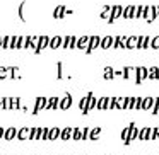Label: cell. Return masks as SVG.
Masks as SVG:
<instances>
[{
	"mask_svg": "<svg viewBox=\"0 0 159 155\" xmlns=\"http://www.w3.org/2000/svg\"><path fill=\"white\" fill-rule=\"evenodd\" d=\"M108 99L110 97H101V99H98V102H96L98 109H108Z\"/></svg>",
	"mask_w": 159,
	"mask_h": 155,
	"instance_id": "484cf974",
	"label": "cell"
},
{
	"mask_svg": "<svg viewBox=\"0 0 159 155\" xmlns=\"http://www.w3.org/2000/svg\"><path fill=\"white\" fill-rule=\"evenodd\" d=\"M142 41H144V36H137V45H135L137 50H142Z\"/></svg>",
	"mask_w": 159,
	"mask_h": 155,
	"instance_id": "ee69618b",
	"label": "cell"
},
{
	"mask_svg": "<svg viewBox=\"0 0 159 155\" xmlns=\"http://www.w3.org/2000/svg\"><path fill=\"white\" fill-rule=\"evenodd\" d=\"M4 109H11V97H4Z\"/></svg>",
	"mask_w": 159,
	"mask_h": 155,
	"instance_id": "f6af8a7d",
	"label": "cell"
},
{
	"mask_svg": "<svg viewBox=\"0 0 159 155\" xmlns=\"http://www.w3.org/2000/svg\"><path fill=\"white\" fill-rule=\"evenodd\" d=\"M142 12H144V5H139V7H135L134 17H135V19H142Z\"/></svg>",
	"mask_w": 159,
	"mask_h": 155,
	"instance_id": "8d00e7d4",
	"label": "cell"
},
{
	"mask_svg": "<svg viewBox=\"0 0 159 155\" xmlns=\"http://www.w3.org/2000/svg\"><path fill=\"white\" fill-rule=\"evenodd\" d=\"M149 133H151V128H140L139 130V136H137V140H149Z\"/></svg>",
	"mask_w": 159,
	"mask_h": 155,
	"instance_id": "d6986e66",
	"label": "cell"
},
{
	"mask_svg": "<svg viewBox=\"0 0 159 155\" xmlns=\"http://www.w3.org/2000/svg\"><path fill=\"white\" fill-rule=\"evenodd\" d=\"M17 140H29V128L28 126H22L17 130V135H16Z\"/></svg>",
	"mask_w": 159,
	"mask_h": 155,
	"instance_id": "8fae6325",
	"label": "cell"
},
{
	"mask_svg": "<svg viewBox=\"0 0 159 155\" xmlns=\"http://www.w3.org/2000/svg\"><path fill=\"white\" fill-rule=\"evenodd\" d=\"M121 77H123V79H132V77H134L135 79V68L134 67H125V68L121 70Z\"/></svg>",
	"mask_w": 159,
	"mask_h": 155,
	"instance_id": "ac0fdd59",
	"label": "cell"
},
{
	"mask_svg": "<svg viewBox=\"0 0 159 155\" xmlns=\"http://www.w3.org/2000/svg\"><path fill=\"white\" fill-rule=\"evenodd\" d=\"M87 99H89V92H87V96H86V97H82V99L79 101V107H80V113H82V111L86 109V106H87Z\"/></svg>",
	"mask_w": 159,
	"mask_h": 155,
	"instance_id": "d590c367",
	"label": "cell"
},
{
	"mask_svg": "<svg viewBox=\"0 0 159 155\" xmlns=\"http://www.w3.org/2000/svg\"><path fill=\"white\" fill-rule=\"evenodd\" d=\"M80 136H82V128H72V138H74V141H79L80 140Z\"/></svg>",
	"mask_w": 159,
	"mask_h": 155,
	"instance_id": "4316f807",
	"label": "cell"
},
{
	"mask_svg": "<svg viewBox=\"0 0 159 155\" xmlns=\"http://www.w3.org/2000/svg\"><path fill=\"white\" fill-rule=\"evenodd\" d=\"M62 36H53V38H50V45H48V48H52V50H57V48H60L62 46Z\"/></svg>",
	"mask_w": 159,
	"mask_h": 155,
	"instance_id": "4fadbf2b",
	"label": "cell"
},
{
	"mask_svg": "<svg viewBox=\"0 0 159 155\" xmlns=\"http://www.w3.org/2000/svg\"><path fill=\"white\" fill-rule=\"evenodd\" d=\"M72 101H74V99H72V96H70V94L67 92L65 96H63L62 99H60V102H58V107H60V109H63V111H67L70 106H72Z\"/></svg>",
	"mask_w": 159,
	"mask_h": 155,
	"instance_id": "5b68a950",
	"label": "cell"
},
{
	"mask_svg": "<svg viewBox=\"0 0 159 155\" xmlns=\"http://www.w3.org/2000/svg\"><path fill=\"white\" fill-rule=\"evenodd\" d=\"M137 45V36H127V43H125V50H132Z\"/></svg>",
	"mask_w": 159,
	"mask_h": 155,
	"instance_id": "ffe728a7",
	"label": "cell"
},
{
	"mask_svg": "<svg viewBox=\"0 0 159 155\" xmlns=\"http://www.w3.org/2000/svg\"><path fill=\"white\" fill-rule=\"evenodd\" d=\"M29 140H39V126L29 128Z\"/></svg>",
	"mask_w": 159,
	"mask_h": 155,
	"instance_id": "7402d4cb",
	"label": "cell"
},
{
	"mask_svg": "<svg viewBox=\"0 0 159 155\" xmlns=\"http://www.w3.org/2000/svg\"><path fill=\"white\" fill-rule=\"evenodd\" d=\"M154 101H156V97H144L140 109H147V111H151V109H152V106H154Z\"/></svg>",
	"mask_w": 159,
	"mask_h": 155,
	"instance_id": "e0dca14e",
	"label": "cell"
},
{
	"mask_svg": "<svg viewBox=\"0 0 159 155\" xmlns=\"http://www.w3.org/2000/svg\"><path fill=\"white\" fill-rule=\"evenodd\" d=\"M89 130L91 128H82V136H80V140H89Z\"/></svg>",
	"mask_w": 159,
	"mask_h": 155,
	"instance_id": "7bdbcfd3",
	"label": "cell"
},
{
	"mask_svg": "<svg viewBox=\"0 0 159 155\" xmlns=\"http://www.w3.org/2000/svg\"><path fill=\"white\" fill-rule=\"evenodd\" d=\"M99 43H101L99 36H89V45H87V48H86L87 55H89V53H93L96 48H99Z\"/></svg>",
	"mask_w": 159,
	"mask_h": 155,
	"instance_id": "7a4b0ae2",
	"label": "cell"
},
{
	"mask_svg": "<svg viewBox=\"0 0 159 155\" xmlns=\"http://www.w3.org/2000/svg\"><path fill=\"white\" fill-rule=\"evenodd\" d=\"M121 12H123V7H121V5H111V14H110L108 22H110V24H113L118 17H121Z\"/></svg>",
	"mask_w": 159,
	"mask_h": 155,
	"instance_id": "6da1fadb",
	"label": "cell"
},
{
	"mask_svg": "<svg viewBox=\"0 0 159 155\" xmlns=\"http://www.w3.org/2000/svg\"><path fill=\"white\" fill-rule=\"evenodd\" d=\"M113 39L115 36H104V38H101V43H99V48L101 50H108L113 46Z\"/></svg>",
	"mask_w": 159,
	"mask_h": 155,
	"instance_id": "30bf717a",
	"label": "cell"
},
{
	"mask_svg": "<svg viewBox=\"0 0 159 155\" xmlns=\"http://www.w3.org/2000/svg\"><path fill=\"white\" fill-rule=\"evenodd\" d=\"M147 73H149V68H145V67H137L135 68V82L140 84L142 80L147 79Z\"/></svg>",
	"mask_w": 159,
	"mask_h": 155,
	"instance_id": "277c9868",
	"label": "cell"
},
{
	"mask_svg": "<svg viewBox=\"0 0 159 155\" xmlns=\"http://www.w3.org/2000/svg\"><path fill=\"white\" fill-rule=\"evenodd\" d=\"M2 38H4V36H0V50H2Z\"/></svg>",
	"mask_w": 159,
	"mask_h": 155,
	"instance_id": "f907efd6",
	"label": "cell"
},
{
	"mask_svg": "<svg viewBox=\"0 0 159 155\" xmlns=\"http://www.w3.org/2000/svg\"><path fill=\"white\" fill-rule=\"evenodd\" d=\"M128 135H130V124H128V126H125L123 130H121V140H123V143H125V145H127Z\"/></svg>",
	"mask_w": 159,
	"mask_h": 155,
	"instance_id": "1f68e13d",
	"label": "cell"
},
{
	"mask_svg": "<svg viewBox=\"0 0 159 155\" xmlns=\"http://www.w3.org/2000/svg\"><path fill=\"white\" fill-rule=\"evenodd\" d=\"M134 14H135V5H128V7H123L121 17L123 19H134Z\"/></svg>",
	"mask_w": 159,
	"mask_h": 155,
	"instance_id": "7c38bea8",
	"label": "cell"
},
{
	"mask_svg": "<svg viewBox=\"0 0 159 155\" xmlns=\"http://www.w3.org/2000/svg\"><path fill=\"white\" fill-rule=\"evenodd\" d=\"M111 14V5H104L103 11H101V19H110Z\"/></svg>",
	"mask_w": 159,
	"mask_h": 155,
	"instance_id": "83f0119b",
	"label": "cell"
},
{
	"mask_svg": "<svg viewBox=\"0 0 159 155\" xmlns=\"http://www.w3.org/2000/svg\"><path fill=\"white\" fill-rule=\"evenodd\" d=\"M26 46V36H17V45H16V50H24Z\"/></svg>",
	"mask_w": 159,
	"mask_h": 155,
	"instance_id": "4dcf8cb0",
	"label": "cell"
},
{
	"mask_svg": "<svg viewBox=\"0 0 159 155\" xmlns=\"http://www.w3.org/2000/svg\"><path fill=\"white\" fill-rule=\"evenodd\" d=\"M87 45H89V36L77 38V43H75V48H77V50H86Z\"/></svg>",
	"mask_w": 159,
	"mask_h": 155,
	"instance_id": "5bb4252c",
	"label": "cell"
},
{
	"mask_svg": "<svg viewBox=\"0 0 159 155\" xmlns=\"http://www.w3.org/2000/svg\"><path fill=\"white\" fill-rule=\"evenodd\" d=\"M142 101H144V97H137V99L134 101V107H135V109H140V107H142Z\"/></svg>",
	"mask_w": 159,
	"mask_h": 155,
	"instance_id": "b9f144b4",
	"label": "cell"
},
{
	"mask_svg": "<svg viewBox=\"0 0 159 155\" xmlns=\"http://www.w3.org/2000/svg\"><path fill=\"white\" fill-rule=\"evenodd\" d=\"M60 136V128L53 126L50 128V133H48V140H57V138Z\"/></svg>",
	"mask_w": 159,
	"mask_h": 155,
	"instance_id": "cb8c5ba5",
	"label": "cell"
},
{
	"mask_svg": "<svg viewBox=\"0 0 159 155\" xmlns=\"http://www.w3.org/2000/svg\"><path fill=\"white\" fill-rule=\"evenodd\" d=\"M48 45H50V38H48V36H39L38 48L34 50V53H36V55H39V53H41V51H43V50H45Z\"/></svg>",
	"mask_w": 159,
	"mask_h": 155,
	"instance_id": "8992f818",
	"label": "cell"
},
{
	"mask_svg": "<svg viewBox=\"0 0 159 155\" xmlns=\"http://www.w3.org/2000/svg\"><path fill=\"white\" fill-rule=\"evenodd\" d=\"M58 102H60V97H50V99H46V109H58Z\"/></svg>",
	"mask_w": 159,
	"mask_h": 155,
	"instance_id": "2e32d148",
	"label": "cell"
},
{
	"mask_svg": "<svg viewBox=\"0 0 159 155\" xmlns=\"http://www.w3.org/2000/svg\"><path fill=\"white\" fill-rule=\"evenodd\" d=\"M147 79H152V80H157L159 79V68H157V67H151V68H149Z\"/></svg>",
	"mask_w": 159,
	"mask_h": 155,
	"instance_id": "603a6c76",
	"label": "cell"
},
{
	"mask_svg": "<svg viewBox=\"0 0 159 155\" xmlns=\"http://www.w3.org/2000/svg\"><path fill=\"white\" fill-rule=\"evenodd\" d=\"M9 79V67H0V80Z\"/></svg>",
	"mask_w": 159,
	"mask_h": 155,
	"instance_id": "d6a6232c",
	"label": "cell"
},
{
	"mask_svg": "<svg viewBox=\"0 0 159 155\" xmlns=\"http://www.w3.org/2000/svg\"><path fill=\"white\" fill-rule=\"evenodd\" d=\"M57 77H58V79H62V63H58V65H57Z\"/></svg>",
	"mask_w": 159,
	"mask_h": 155,
	"instance_id": "7dc6e473",
	"label": "cell"
},
{
	"mask_svg": "<svg viewBox=\"0 0 159 155\" xmlns=\"http://www.w3.org/2000/svg\"><path fill=\"white\" fill-rule=\"evenodd\" d=\"M151 114H157L159 113V97H156V101H154V106H152V109L149 111Z\"/></svg>",
	"mask_w": 159,
	"mask_h": 155,
	"instance_id": "74e56055",
	"label": "cell"
},
{
	"mask_svg": "<svg viewBox=\"0 0 159 155\" xmlns=\"http://www.w3.org/2000/svg\"><path fill=\"white\" fill-rule=\"evenodd\" d=\"M96 102H98V99L94 97V92H89V99H87V106H86V109L82 111V114H87L91 109H94V107H96Z\"/></svg>",
	"mask_w": 159,
	"mask_h": 155,
	"instance_id": "ba28073f",
	"label": "cell"
},
{
	"mask_svg": "<svg viewBox=\"0 0 159 155\" xmlns=\"http://www.w3.org/2000/svg\"><path fill=\"white\" fill-rule=\"evenodd\" d=\"M4 130H5V128H2V126H0V140L4 138Z\"/></svg>",
	"mask_w": 159,
	"mask_h": 155,
	"instance_id": "c3c4849f",
	"label": "cell"
},
{
	"mask_svg": "<svg viewBox=\"0 0 159 155\" xmlns=\"http://www.w3.org/2000/svg\"><path fill=\"white\" fill-rule=\"evenodd\" d=\"M149 48L159 50V36H156V38H151V45H149Z\"/></svg>",
	"mask_w": 159,
	"mask_h": 155,
	"instance_id": "e575fe53",
	"label": "cell"
},
{
	"mask_svg": "<svg viewBox=\"0 0 159 155\" xmlns=\"http://www.w3.org/2000/svg\"><path fill=\"white\" fill-rule=\"evenodd\" d=\"M75 43H77V38H75V36H72V38H70V50L75 48Z\"/></svg>",
	"mask_w": 159,
	"mask_h": 155,
	"instance_id": "bcb514c9",
	"label": "cell"
},
{
	"mask_svg": "<svg viewBox=\"0 0 159 155\" xmlns=\"http://www.w3.org/2000/svg\"><path fill=\"white\" fill-rule=\"evenodd\" d=\"M24 7H26V2H21V5H19V17H21V21H26V15H24Z\"/></svg>",
	"mask_w": 159,
	"mask_h": 155,
	"instance_id": "f35d334b",
	"label": "cell"
},
{
	"mask_svg": "<svg viewBox=\"0 0 159 155\" xmlns=\"http://www.w3.org/2000/svg\"><path fill=\"white\" fill-rule=\"evenodd\" d=\"M41 109H46V97H43V96H39V97H36V101H34V107H33V114H38Z\"/></svg>",
	"mask_w": 159,
	"mask_h": 155,
	"instance_id": "3957f363",
	"label": "cell"
},
{
	"mask_svg": "<svg viewBox=\"0 0 159 155\" xmlns=\"http://www.w3.org/2000/svg\"><path fill=\"white\" fill-rule=\"evenodd\" d=\"M104 79H106V80L115 79V70L111 68V67H106V68H104Z\"/></svg>",
	"mask_w": 159,
	"mask_h": 155,
	"instance_id": "f1b7e54d",
	"label": "cell"
},
{
	"mask_svg": "<svg viewBox=\"0 0 159 155\" xmlns=\"http://www.w3.org/2000/svg\"><path fill=\"white\" fill-rule=\"evenodd\" d=\"M60 140H63V141H67V140H70L72 138V128L70 126H67V128H63V130H60Z\"/></svg>",
	"mask_w": 159,
	"mask_h": 155,
	"instance_id": "9a60e30c",
	"label": "cell"
},
{
	"mask_svg": "<svg viewBox=\"0 0 159 155\" xmlns=\"http://www.w3.org/2000/svg\"><path fill=\"white\" fill-rule=\"evenodd\" d=\"M149 45H151V38H149V36H144V41H142V50H149Z\"/></svg>",
	"mask_w": 159,
	"mask_h": 155,
	"instance_id": "60d3db41",
	"label": "cell"
},
{
	"mask_svg": "<svg viewBox=\"0 0 159 155\" xmlns=\"http://www.w3.org/2000/svg\"><path fill=\"white\" fill-rule=\"evenodd\" d=\"M48 133H50V128H39V140H48Z\"/></svg>",
	"mask_w": 159,
	"mask_h": 155,
	"instance_id": "f546056e",
	"label": "cell"
},
{
	"mask_svg": "<svg viewBox=\"0 0 159 155\" xmlns=\"http://www.w3.org/2000/svg\"><path fill=\"white\" fill-rule=\"evenodd\" d=\"M63 15H65V5H58V7H55V11H53V17L62 19Z\"/></svg>",
	"mask_w": 159,
	"mask_h": 155,
	"instance_id": "44dd1931",
	"label": "cell"
},
{
	"mask_svg": "<svg viewBox=\"0 0 159 155\" xmlns=\"http://www.w3.org/2000/svg\"><path fill=\"white\" fill-rule=\"evenodd\" d=\"M70 38H72V36H65V38L62 39V46H60V48H63V50H70Z\"/></svg>",
	"mask_w": 159,
	"mask_h": 155,
	"instance_id": "836d02e7",
	"label": "cell"
},
{
	"mask_svg": "<svg viewBox=\"0 0 159 155\" xmlns=\"http://www.w3.org/2000/svg\"><path fill=\"white\" fill-rule=\"evenodd\" d=\"M16 135H17V128L9 126V128H5V130H4V140L5 141H11V140H14V138H16Z\"/></svg>",
	"mask_w": 159,
	"mask_h": 155,
	"instance_id": "52a82bcc",
	"label": "cell"
},
{
	"mask_svg": "<svg viewBox=\"0 0 159 155\" xmlns=\"http://www.w3.org/2000/svg\"><path fill=\"white\" fill-rule=\"evenodd\" d=\"M17 45V36H11V43H9V50H16Z\"/></svg>",
	"mask_w": 159,
	"mask_h": 155,
	"instance_id": "ab89813d",
	"label": "cell"
},
{
	"mask_svg": "<svg viewBox=\"0 0 159 155\" xmlns=\"http://www.w3.org/2000/svg\"><path fill=\"white\" fill-rule=\"evenodd\" d=\"M139 130H140V128L135 126V123H130V135H128L127 145H130L134 140H137V136H139Z\"/></svg>",
	"mask_w": 159,
	"mask_h": 155,
	"instance_id": "9c48e42d",
	"label": "cell"
},
{
	"mask_svg": "<svg viewBox=\"0 0 159 155\" xmlns=\"http://www.w3.org/2000/svg\"><path fill=\"white\" fill-rule=\"evenodd\" d=\"M99 135H101V128L99 126H98V128H91V130H89V140H98Z\"/></svg>",
	"mask_w": 159,
	"mask_h": 155,
	"instance_id": "d4e9b609",
	"label": "cell"
},
{
	"mask_svg": "<svg viewBox=\"0 0 159 155\" xmlns=\"http://www.w3.org/2000/svg\"><path fill=\"white\" fill-rule=\"evenodd\" d=\"M0 109H4V97H0Z\"/></svg>",
	"mask_w": 159,
	"mask_h": 155,
	"instance_id": "681fc988",
	"label": "cell"
}]
</instances>
